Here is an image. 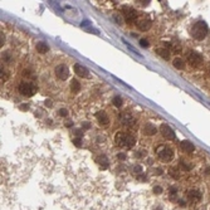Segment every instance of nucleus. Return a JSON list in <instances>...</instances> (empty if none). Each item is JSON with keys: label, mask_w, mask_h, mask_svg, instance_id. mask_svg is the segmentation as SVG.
I'll return each instance as SVG.
<instances>
[{"label": "nucleus", "mask_w": 210, "mask_h": 210, "mask_svg": "<svg viewBox=\"0 0 210 210\" xmlns=\"http://www.w3.org/2000/svg\"><path fill=\"white\" fill-rule=\"evenodd\" d=\"M115 141L120 147H127V149L132 147V146L136 144V138L132 135L126 133V132H117V135L115 137Z\"/></svg>", "instance_id": "f257e3e1"}, {"label": "nucleus", "mask_w": 210, "mask_h": 210, "mask_svg": "<svg viewBox=\"0 0 210 210\" xmlns=\"http://www.w3.org/2000/svg\"><path fill=\"white\" fill-rule=\"evenodd\" d=\"M208 32H209V28H208V24L205 22L195 23L191 28V35L198 40H203L204 38L208 35Z\"/></svg>", "instance_id": "f03ea898"}, {"label": "nucleus", "mask_w": 210, "mask_h": 210, "mask_svg": "<svg viewBox=\"0 0 210 210\" xmlns=\"http://www.w3.org/2000/svg\"><path fill=\"white\" fill-rule=\"evenodd\" d=\"M156 152H157V156L160 157L161 161L170 162L174 159V151H173V149H170L169 146H163V145L159 146Z\"/></svg>", "instance_id": "7ed1b4c3"}, {"label": "nucleus", "mask_w": 210, "mask_h": 210, "mask_svg": "<svg viewBox=\"0 0 210 210\" xmlns=\"http://www.w3.org/2000/svg\"><path fill=\"white\" fill-rule=\"evenodd\" d=\"M18 91L20 94L25 96V97H32L33 94L35 93L37 88L32 85V83H28V82H22L18 87Z\"/></svg>", "instance_id": "20e7f679"}, {"label": "nucleus", "mask_w": 210, "mask_h": 210, "mask_svg": "<svg viewBox=\"0 0 210 210\" xmlns=\"http://www.w3.org/2000/svg\"><path fill=\"white\" fill-rule=\"evenodd\" d=\"M122 15H123V18H125V20L127 23H132L133 20L137 19V11L135 9H132V8H130V6H125L122 9Z\"/></svg>", "instance_id": "39448f33"}, {"label": "nucleus", "mask_w": 210, "mask_h": 210, "mask_svg": "<svg viewBox=\"0 0 210 210\" xmlns=\"http://www.w3.org/2000/svg\"><path fill=\"white\" fill-rule=\"evenodd\" d=\"M54 73H56L57 78H59L61 81H64V79L68 78L69 70H68V68H67V66H64V64H59V66H57V67H56V69H54Z\"/></svg>", "instance_id": "423d86ee"}, {"label": "nucleus", "mask_w": 210, "mask_h": 210, "mask_svg": "<svg viewBox=\"0 0 210 210\" xmlns=\"http://www.w3.org/2000/svg\"><path fill=\"white\" fill-rule=\"evenodd\" d=\"M187 62L190 63L191 66H199L201 62H203V56L198 52H189L187 54Z\"/></svg>", "instance_id": "0eeeda50"}, {"label": "nucleus", "mask_w": 210, "mask_h": 210, "mask_svg": "<svg viewBox=\"0 0 210 210\" xmlns=\"http://www.w3.org/2000/svg\"><path fill=\"white\" fill-rule=\"evenodd\" d=\"M160 132H161V135L167 138V140H174L175 138V132H174V130L170 127V126H167L166 123H162L160 126Z\"/></svg>", "instance_id": "6e6552de"}, {"label": "nucleus", "mask_w": 210, "mask_h": 210, "mask_svg": "<svg viewBox=\"0 0 210 210\" xmlns=\"http://www.w3.org/2000/svg\"><path fill=\"white\" fill-rule=\"evenodd\" d=\"M151 25H152V23H151V20L149 18H141V19L136 20V27L140 29L141 32L149 30V29L151 28Z\"/></svg>", "instance_id": "1a4fd4ad"}, {"label": "nucleus", "mask_w": 210, "mask_h": 210, "mask_svg": "<svg viewBox=\"0 0 210 210\" xmlns=\"http://www.w3.org/2000/svg\"><path fill=\"white\" fill-rule=\"evenodd\" d=\"M74 72L77 73L79 77L89 78V70H88L86 67L82 66V64H75V66H74Z\"/></svg>", "instance_id": "9d476101"}, {"label": "nucleus", "mask_w": 210, "mask_h": 210, "mask_svg": "<svg viewBox=\"0 0 210 210\" xmlns=\"http://www.w3.org/2000/svg\"><path fill=\"white\" fill-rule=\"evenodd\" d=\"M96 118H97L98 123L101 126H107L108 123H110V117L107 116V113L104 111H99L97 115H96Z\"/></svg>", "instance_id": "9b49d317"}, {"label": "nucleus", "mask_w": 210, "mask_h": 210, "mask_svg": "<svg viewBox=\"0 0 210 210\" xmlns=\"http://www.w3.org/2000/svg\"><path fill=\"white\" fill-rule=\"evenodd\" d=\"M186 195H187V199L190 200L191 203H198V201H200V199H201L200 191L195 190V189H191V190H189Z\"/></svg>", "instance_id": "f8f14e48"}, {"label": "nucleus", "mask_w": 210, "mask_h": 210, "mask_svg": "<svg viewBox=\"0 0 210 210\" xmlns=\"http://www.w3.org/2000/svg\"><path fill=\"white\" fill-rule=\"evenodd\" d=\"M121 121H122V123L126 125V126H132L135 125V118L130 115V113L125 112V113H121Z\"/></svg>", "instance_id": "ddd939ff"}, {"label": "nucleus", "mask_w": 210, "mask_h": 210, "mask_svg": "<svg viewBox=\"0 0 210 210\" xmlns=\"http://www.w3.org/2000/svg\"><path fill=\"white\" fill-rule=\"evenodd\" d=\"M181 149L185 151V152L191 154V152H194L195 146H194V144H191V142L189 141V140H184V141L181 142Z\"/></svg>", "instance_id": "4468645a"}, {"label": "nucleus", "mask_w": 210, "mask_h": 210, "mask_svg": "<svg viewBox=\"0 0 210 210\" xmlns=\"http://www.w3.org/2000/svg\"><path fill=\"white\" fill-rule=\"evenodd\" d=\"M156 132H157V130H156V127H155L154 125H151V123H146V125H145V127H144V133H145L146 136L156 135Z\"/></svg>", "instance_id": "2eb2a0df"}, {"label": "nucleus", "mask_w": 210, "mask_h": 210, "mask_svg": "<svg viewBox=\"0 0 210 210\" xmlns=\"http://www.w3.org/2000/svg\"><path fill=\"white\" fill-rule=\"evenodd\" d=\"M96 162H97L101 167H103V169H107V167H108V163H110V162H108L107 156H104V155H101V156L96 157Z\"/></svg>", "instance_id": "dca6fc26"}, {"label": "nucleus", "mask_w": 210, "mask_h": 210, "mask_svg": "<svg viewBox=\"0 0 210 210\" xmlns=\"http://www.w3.org/2000/svg\"><path fill=\"white\" fill-rule=\"evenodd\" d=\"M35 49H37L38 53L44 54L49 50V47H48L47 43H44V42H39V43H37V45H35Z\"/></svg>", "instance_id": "f3484780"}, {"label": "nucleus", "mask_w": 210, "mask_h": 210, "mask_svg": "<svg viewBox=\"0 0 210 210\" xmlns=\"http://www.w3.org/2000/svg\"><path fill=\"white\" fill-rule=\"evenodd\" d=\"M156 53H157L161 58H163V59H166V61L170 58V50H167L166 48H157V49H156Z\"/></svg>", "instance_id": "a211bd4d"}, {"label": "nucleus", "mask_w": 210, "mask_h": 210, "mask_svg": "<svg viewBox=\"0 0 210 210\" xmlns=\"http://www.w3.org/2000/svg\"><path fill=\"white\" fill-rule=\"evenodd\" d=\"M70 91L73 93H77V92L81 91V83L77 79H72V82H70Z\"/></svg>", "instance_id": "6ab92c4d"}, {"label": "nucleus", "mask_w": 210, "mask_h": 210, "mask_svg": "<svg viewBox=\"0 0 210 210\" xmlns=\"http://www.w3.org/2000/svg\"><path fill=\"white\" fill-rule=\"evenodd\" d=\"M173 64L175 68H178V69H184L185 68V63H184V61L181 59V58H175V59L173 61Z\"/></svg>", "instance_id": "aec40b11"}, {"label": "nucleus", "mask_w": 210, "mask_h": 210, "mask_svg": "<svg viewBox=\"0 0 210 210\" xmlns=\"http://www.w3.org/2000/svg\"><path fill=\"white\" fill-rule=\"evenodd\" d=\"M169 174H170L171 178H174V179H179L180 178V173H179V170L176 169V167H170Z\"/></svg>", "instance_id": "412c9836"}, {"label": "nucleus", "mask_w": 210, "mask_h": 210, "mask_svg": "<svg viewBox=\"0 0 210 210\" xmlns=\"http://www.w3.org/2000/svg\"><path fill=\"white\" fill-rule=\"evenodd\" d=\"M112 103H113V106H116V107H121L122 106V103H123V99L121 98L120 96H116V97H113Z\"/></svg>", "instance_id": "4be33fe9"}, {"label": "nucleus", "mask_w": 210, "mask_h": 210, "mask_svg": "<svg viewBox=\"0 0 210 210\" xmlns=\"http://www.w3.org/2000/svg\"><path fill=\"white\" fill-rule=\"evenodd\" d=\"M130 170H131L132 174H136V175L142 174V167L140 165H133V166H131V169Z\"/></svg>", "instance_id": "5701e85b"}, {"label": "nucleus", "mask_w": 210, "mask_h": 210, "mask_svg": "<svg viewBox=\"0 0 210 210\" xmlns=\"http://www.w3.org/2000/svg\"><path fill=\"white\" fill-rule=\"evenodd\" d=\"M11 56H10V53L9 52H5V53H3V61L4 62H6V63H10L11 62Z\"/></svg>", "instance_id": "b1692460"}, {"label": "nucleus", "mask_w": 210, "mask_h": 210, "mask_svg": "<svg viewBox=\"0 0 210 210\" xmlns=\"http://www.w3.org/2000/svg\"><path fill=\"white\" fill-rule=\"evenodd\" d=\"M169 194H170V200L176 199V194H178V190H176V187H170Z\"/></svg>", "instance_id": "393cba45"}, {"label": "nucleus", "mask_w": 210, "mask_h": 210, "mask_svg": "<svg viewBox=\"0 0 210 210\" xmlns=\"http://www.w3.org/2000/svg\"><path fill=\"white\" fill-rule=\"evenodd\" d=\"M146 151L145 150H140V151H137V152L135 154V157H138V159H142V157H145L146 156Z\"/></svg>", "instance_id": "a878e982"}, {"label": "nucleus", "mask_w": 210, "mask_h": 210, "mask_svg": "<svg viewBox=\"0 0 210 210\" xmlns=\"http://www.w3.org/2000/svg\"><path fill=\"white\" fill-rule=\"evenodd\" d=\"M162 187H160V186H154V189H152V192L154 194H156V195H160V194H162Z\"/></svg>", "instance_id": "bb28decb"}, {"label": "nucleus", "mask_w": 210, "mask_h": 210, "mask_svg": "<svg viewBox=\"0 0 210 210\" xmlns=\"http://www.w3.org/2000/svg\"><path fill=\"white\" fill-rule=\"evenodd\" d=\"M58 113H59L61 117H67V116H68V111H67L66 108H61V110L58 111Z\"/></svg>", "instance_id": "cd10ccee"}, {"label": "nucleus", "mask_w": 210, "mask_h": 210, "mask_svg": "<svg viewBox=\"0 0 210 210\" xmlns=\"http://www.w3.org/2000/svg\"><path fill=\"white\" fill-rule=\"evenodd\" d=\"M73 144L77 146V147H81V146H82V140H81V137L74 138V140H73Z\"/></svg>", "instance_id": "c85d7f7f"}, {"label": "nucleus", "mask_w": 210, "mask_h": 210, "mask_svg": "<svg viewBox=\"0 0 210 210\" xmlns=\"http://www.w3.org/2000/svg\"><path fill=\"white\" fill-rule=\"evenodd\" d=\"M140 45L144 48H147L149 47V40L147 39H140Z\"/></svg>", "instance_id": "c756f323"}, {"label": "nucleus", "mask_w": 210, "mask_h": 210, "mask_svg": "<svg viewBox=\"0 0 210 210\" xmlns=\"http://www.w3.org/2000/svg\"><path fill=\"white\" fill-rule=\"evenodd\" d=\"M180 165H181V167L183 169H185V170H190L191 169V166L190 165H187V162H185V161H180Z\"/></svg>", "instance_id": "7c9ffc66"}, {"label": "nucleus", "mask_w": 210, "mask_h": 210, "mask_svg": "<svg viewBox=\"0 0 210 210\" xmlns=\"http://www.w3.org/2000/svg\"><path fill=\"white\" fill-rule=\"evenodd\" d=\"M113 19H115L116 22H117V24H122V23H123V19L121 18V16H118L117 14H115V15H113Z\"/></svg>", "instance_id": "2f4dec72"}, {"label": "nucleus", "mask_w": 210, "mask_h": 210, "mask_svg": "<svg viewBox=\"0 0 210 210\" xmlns=\"http://www.w3.org/2000/svg\"><path fill=\"white\" fill-rule=\"evenodd\" d=\"M82 128H85V130H89V128H91L89 122H83V123H82Z\"/></svg>", "instance_id": "473e14b6"}, {"label": "nucleus", "mask_w": 210, "mask_h": 210, "mask_svg": "<svg viewBox=\"0 0 210 210\" xmlns=\"http://www.w3.org/2000/svg\"><path fill=\"white\" fill-rule=\"evenodd\" d=\"M28 108H29L28 104H20L19 106V110H22V111H28Z\"/></svg>", "instance_id": "72a5a7b5"}, {"label": "nucleus", "mask_w": 210, "mask_h": 210, "mask_svg": "<svg viewBox=\"0 0 210 210\" xmlns=\"http://www.w3.org/2000/svg\"><path fill=\"white\" fill-rule=\"evenodd\" d=\"M117 157H118V160H125V159H126V154L120 152L118 155H117Z\"/></svg>", "instance_id": "f704fd0d"}, {"label": "nucleus", "mask_w": 210, "mask_h": 210, "mask_svg": "<svg viewBox=\"0 0 210 210\" xmlns=\"http://www.w3.org/2000/svg\"><path fill=\"white\" fill-rule=\"evenodd\" d=\"M137 179L141 180V181H145V180H146V175L145 174H140V175H137Z\"/></svg>", "instance_id": "c9c22d12"}, {"label": "nucleus", "mask_w": 210, "mask_h": 210, "mask_svg": "<svg viewBox=\"0 0 210 210\" xmlns=\"http://www.w3.org/2000/svg\"><path fill=\"white\" fill-rule=\"evenodd\" d=\"M74 133H75V136L82 137V131H81V130H74Z\"/></svg>", "instance_id": "e433bc0d"}, {"label": "nucleus", "mask_w": 210, "mask_h": 210, "mask_svg": "<svg viewBox=\"0 0 210 210\" xmlns=\"http://www.w3.org/2000/svg\"><path fill=\"white\" fill-rule=\"evenodd\" d=\"M45 106H47V107H52V106H53L52 101H50V99H47V101H45Z\"/></svg>", "instance_id": "4c0bfd02"}, {"label": "nucleus", "mask_w": 210, "mask_h": 210, "mask_svg": "<svg viewBox=\"0 0 210 210\" xmlns=\"http://www.w3.org/2000/svg\"><path fill=\"white\" fill-rule=\"evenodd\" d=\"M0 42H1V45L4 44V42H5V37H4V34L1 33V34H0Z\"/></svg>", "instance_id": "58836bf2"}, {"label": "nucleus", "mask_w": 210, "mask_h": 210, "mask_svg": "<svg viewBox=\"0 0 210 210\" xmlns=\"http://www.w3.org/2000/svg\"><path fill=\"white\" fill-rule=\"evenodd\" d=\"M155 171H156V175H161V174L163 173V170H162V169H156Z\"/></svg>", "instance_id": "ea45409f"}, {"label": "nucleus", "mask_w": 210, "mask_h": 210, "mask_svg": "<svg viewBox=\"0 0 210 210\" xmlns=\"http://www.w3.org/2000/svg\"><path fill=\"white\" fill-rule=\"evenodd\" d=\"M179 204H180V206H185V201H183V200H179Z\"/></svg>", "instance_id": "a19ab883"}, {"label": "nucleus", "mask_w": 210, "mask_h": 210, "mask_svg": "<svg viewBox=\"0 0 210 210\" xmlns=\"http://www.w3.org/2000/svg\"><path fill=\"white\" fill-rule=\"evenodd\" d=\"M66 126H67V127H72V126H73V122H70V121H68V122L66 123Z\"/></svg>", "instance_id": "79ce46f5"}, {"label": "nucleus", "mask_w": 210, "mask_h": 210, "mask_svg": "<svg viewBox=\"0 0 210 210\" xmlns=\"http://www.w3.org/2000/svg\"><path fill=\"white\" fill-rule=\"evenodd\" d=\"M149 3H150V1H142V5L146 6V5H149Z\"/></svg>", "instance_id": "37998d69"}]
</instances>
